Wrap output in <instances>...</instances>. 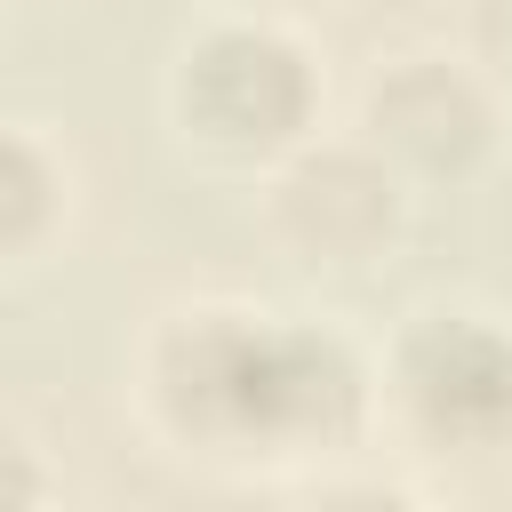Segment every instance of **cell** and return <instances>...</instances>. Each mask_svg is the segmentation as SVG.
Returning <instances> with one entry per match:
<instances>
[{
	"label": "cell",
	"instance_id": "8992f818",
	"mask_svg": "<svg viewBox=\"0 0 512 512\" xmlns=\"http://www.w3.org/2000/svg\"><path fill=\"white\" fill-rule=\"evenodd\" d=\"M0 184H8V200H0V232H8V248H16V256H32L40 216H48V184H64V176H48V160H40V136H32V128H16V136H8V168H0Z\"/></svg>",
	"mask_w": 512,
	"mask_h": 512
},
{
	"label": "cell",
	"instance_id": "3957f363",
	"mask_svg": "<svg viewBox=\"0 0 512 512\" xmlns=\"http://www.w3.org/2000/svg\"><path fill=\"white\" fill-rule=\"evenodd\" d=\"M168 104H176V128L200 152H216V160H280V152L304 144L312 112H320V80H312V56L280 24L232 16V24H208L176 56Z\"/></svg>",
	"mask_w": 512,
	"mask_h": 512
},
{
	"label": "cell",
	"instance_id": "5b68a950",
	"mask_svg": "<svg viewBox=\"0 0 512 512\" xmlns=\"http://www.w3.org/2000/svg\"><path fill=\"white\" fill-rule=\"evenodd\" d=\"M368 128H376V152H392L400 168H416V176H464L488 152L496 112H488L480 80L456 56H400L368 88Z\"/></svg>",
	"mask_w": 512,
	"mask_h": 512
},
{
	"label": "cell",
	"instance_id": "277c9868",
	"mask_svg": "<svg viewBox=\"0 0 512 512\" xmlns=\"http://www.w3.org/2000/svg\"><path fill=\"white\" fill-rule=\"evenodd\" d=\"M264 224L288 248V264L352 272L400 232V184H392V168L376 152H344V144L336 152H296L272 176Z\"/></svg>",
	"mask_w": 512,
	"mask_h": 512
},
{
	"label": "cell",
	"instance_id": "52a82bcc",
	"mask_svg": "<svg viewBox=\"0 0 512 512\" xmlns=\"http://www.w3.org/2000/svg\"><path fill=\"white\" fill-rule=\"evenodd\" d=\"M248 8H296V0H248Z\"/></svg>",
	"mask_w": 512,
	"mask_h": 512
},
{
	"label": "cell",
	"instance_id": "7a4b0ae2",
	"mask_svg": "<svg viewBox=\"0 0 512 512\" xmlns=\"http://www.w3.org/2000/svg\"><path fill=\"white\" fill-rule=\"evenodd\" d=\"M384 400L416 456L504 464L512 456V328L472 304H432L384 360Z\"/></svg>",
	"mask_w": 512,
	"mask_h": 512
},
{
	"label": "cell",
	"instance_id": "6da1fadb",
	"mask_svg": "<svg viewBox=\"0 0 512 512\" xmlns=\"http://www.w3.org/2000/svg\"><path fill=\"white\" fill-rule=\"evenodd\" d=\"M144 408L192 464L280 472L344 456L368 432L376 376L320 320L192 304L168 312L144 344Z\"/></svg>",
	"mask_w": 512,
	"mask_h": 512
}]
</instances>
